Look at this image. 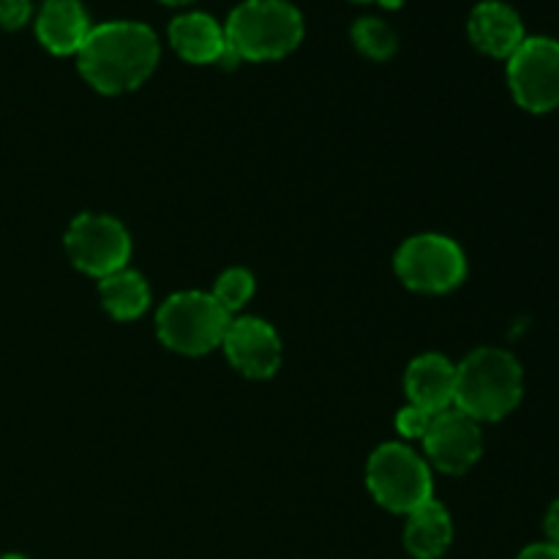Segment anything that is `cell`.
Wrapping results in <instances>:
<instances>
[{"label": "cell", "instance_id": "cell-1", "mask_svg": "<svg viewBox=\"0 0 559 559\" xmlns=\"http://www.w3.org/2000/svg\"><path fill=\"white\" fill-rule=\"evenodd\" d=\"M158 55L162 49L151 27L142 22L118 20L93 27L76 52V66L93 91L118 96L140 87L153 74Z\"/></svg>", "mask_w": 559, "mask_h": 559}, {"label": "cell", "instance_id": "cell-2", "mask_svg": "<svg viewBox=\"0 0 559 559\" xmlns=\"http://www.w3.org/2000/svg\"><path fill=\"white\" fill-rule=\"evenodd\" d=\"M524 393V371L511 353L480 347L456 366L453 407L473 420H502L519 407Z\"/></svg>", "mask_w": 559, "mask_h": 559}, {"label": "cell", "instance_id": "cell-3", "mask_svg": "<svg viewBox=\"0 0 559 559\" xmlns=\"http://www.w3.org/2000/svg\"><path fill=\"white\" fill-rule=\"evenodd\" d=\"M224 36L240 60H278L304 38V16L287 0H246L229 14Z\"/></svg>", "mask_w": 559, "mask_h": 559}, {"label": "cell", "instance_id": "cell-4", "mask_svg": "<svg viewBox=\"0 0 559 559\" xmlns=\"http://www.w3.org/2000/svg\"><path fill=\"white\" fill-rule=\"evenodd\" d=\"M233 317L216 304L211 293L189 289L162 304L156 314V331L164 347L180 355H205L222 347Z\"/></svg>", "mask_w": 559, "mask_h": 559}, {"label": "cell", "instance_id": "cell-5", "mask_svg": "<svg viewBox=\"0 0 559 559\" xmlns=\"http://www.w3.org/2000/svg\"><path fill=\"white\" fill-rule=\"evenodd\" d=\"M366 484L382 508L391 513H404V516L435 500L429 464L402 442H388L371 453L366 464Z\"/></svg>", "mask_w": 559, "mask_h": 559}, {"label": "cell", "instance_id": "cell-6", "mask_svg": "<svg viewBox=\"0 0 559 559\" xmlns=\"http://www.w3.org/2000/svg\"><path fill=\"white\" fill-rule=\"evenodd\" d=\"M396 276L415 293H451L467 276V257L445 235H415L396 251Z\"/></svg>", "mask_w": 559, "mask_h": 559}, {"label": "cell", "instance_id": "cell-7", "mask_svg": "<svg viewBox=\"0 0 559 559\" xmlns=\"http://www.w3.org/2000/svg\"><path fill=\"white\" fill-rule=\"evenodd\" d=\"M508 85L522 109L535 115L559 107V41L546 36L524 38L508 58Z\"/></svg>", "mask_w": 559, "mask_h": 559}, {"label": "cell", "instance_id": "cell-8", "mask_svg": "<svg viewBox=\"0 0 559 559\" xmlns=\"http://www.w3.org/2000/svg\"><path fill=\"white\" fill-rule=\"evenodd\" d=\"M66 254L82 273L104 278L126 267L131 257V238L118 218L104 213H82L69 224Z\"/></svg>", "mask_w": 559, "mask_h": 559}, {"label": "cell", "instance_id": "cell-9", "mask_svg": "<svg viewBox=\"0 0 559 559\" xmlns=\"http://www.w3.org/2000/svg\"><path fill=\"white\" fill-rule=\"evenodd\" d=\"M424 448L437 469L448 475H464L484 453L480 424L456 407L437 413L424 435Z\"/></svg>", "mask_w": 559, "mask_h": 559}, {"label": "cell", "instance_id": "cell-10", "mask_svg": "<svg viewBox=\"0 0 559 559\" xmlns=\"http://www.w3.org/2000/svg\"><path fill=\"white\" fill-rule=\"evenodd\" d=\"M222 347L229 364L251 380H267L282 366V338L273 325L257 317L229 320Z\"/></svg>", "mask_w": 559, "mask_h": 559}, {"label": "cell", "instance_id": "cell-11", "mask_svg": "<svg viewBox=\"0 0 559 559\" xmlns=\"http://www.w3.org/2000/svg\"><path fill=\"white\" fill-rule=\"evenodd\" d=\"M469 41L480 49L484 55H491V58H511L524 36V22L516 11L511 9L502 0H484L473 9L467 22Z\"/></svg>", "mask_w": 559, "mask_h": 559}, {"label": "cell", "instance_id": "cell-12", "mask_svg": "<svg viewBox=\"0 0 559 559\" xmlns=\"http://www.w3.org/2000/svg\"><path fill=\"white\" fill-rule=\"evenodd\" d=\"M404 391H407L413 407L426 409L431 415L445 413L453 407V396H456V366L445 355H420L409 364Z\"/></svg>", "mask_w": 559, "mask_h": 559}, {"label": "cell", "instance_id": "cell-13", "mask_svg": "<svg viewBox=\"0 0 559 559\" xmlns=\"http://www.w3.org/2000/svg\"><path fill=\"white\" fill-rule=\"evenodd\" d=\"M93 25L80 0H44L36 20V36L52 55H76Z\"/></svg>", "mask_w": 559, "mask_h": 559}, {"label": "cell", "instance_id": "cell-14", "mask_svg": "<svg viewBox=\"0 0 559 559\" xmlns=\"http://www.w3.org/2000/svg\"><path fill=\"white\" fill-rule=\"evenodd\" d=\"M169 44L189 63H218L227 49L224 27L213 16L191 11L169 22Z\"/></svg>", "mask_w": 559, "mask_h": 559}, {"label": "cell", "instance_id": "cell-15", "mask_svg": "<svg viewBox=\"0 0 559 559\" xmlns=\"http://www.w3.org/2000/svg\"><path fill=\"white\" fill-rule=\"evenodd\" d=\"M453 540L451 513L440 502L429 500L409 513L404 527V546L415 559H440Z\"/></svg>", "mask_w": 559, "mask_h": 559}, {"label": "cell", "instance_id": "cell-16", "mask_svg": "<svg viewBox=\"0 0 559 559\" xmlns=\"http://www.w3.org/2000/svg\"><path fill=\"white\" fill-rule=\"evenodd\" d=\"M98 295H102L104 309L120 322L142 317L147 311V304H151L147 282L136 271H129V267H120V271L98 278Z\"/></svg>", "mask_w": 559, "mask_h": 559}, {"label": "cell", "instance_id": "cell-17", "mask_svg": "<svg viewBox=\"0 0 559 559\" xmlns=\"http://www.w3.org/2000/svg\"><path fill=\"white\" fill-rule=\"evenodd\" d=\"M353 41L358 52H364L371 60H388L396 55L399 38L388 22L377 16H360L353 25Z\"/></svg>", "mask_w": 559, "mask_h": 559}, {"label": "cell", "instance_id": "cell-18", "mask_svg": "<svg viewBox=\"0 0 559 559\" xmlns=\"http://www.w3.org/2000/svg\"><path fill=\"white\" fill-rule=\"evenodd\" d=\"M254 287H257L254 276H251L246 267H229V271H224L222 276H218L216 287H213L211 295L216 298V304L233 317L249 304L251 295H254Z\"/></svg>", "mask_w": 559, "mask_h": 559}, {"label": "cell", "instance_id": "cell-19", "mask_svg": "<svg viewBox=\"0 0 559 559\" xmlns=\"http://www.w3.org/2000/svg\"><path fill=\"white\" fill-rule=\"evenodd\" d=\"M431 418H435V415L426 413V409L407 404V407L396 415L399 435L407 437V440H424V435L431 426Z\"/></svg>", "mask_w": 559, "mask_h": 559}, {"label": "cell", "instance_id": "cell-20", "mask_svg": "<svg viewBox=\"0 0 559 559\" xmlns=\"http://www.w3.org/2000/svg\"><path fill=\"white\" fill-rule=\"evenodd\" d=\"M33 14L31 0H0V27L5 31H20Z\"/></svg>", "mask_w": 559, "mask_h": 559}, {"label": "cell", "instance_id": "cell-21", "mask_svg": "<svg viewBox=\"0 0 559 559\" xmlns=\"http://www.w3.org/2000/svg\"><path fill=\"white\" fill-rule=\"evenodd\" d=\"M516 559H559V549L551 544H533L522 551Z\"/></svg>", "mask_w": 559, "mask_h": 559}, {"label": "cell", "instance_id": "cell-22", "mask_svg": "<svg viewBox=\"0 0 559 559\" xmlns=\"http://www.w3.org/2000/svg\"><path fill=\"white\" fill-rule=\"evenodd\" d=\"M546 544H551V546H557L559 549V500L555 502V506L549 508V513H546Z\"/></svg>", "mask_w": 559, "mask_h": 559}, {"label": "cell", "instance_id": "cell-23", "mask_svg": "<svg viewBox=\"0 0 559 559\" xmlns=\"http://www.w3.org/2000/svg\"><path fill=\"white\" fill-rule=\"evenodd\" d=\"M382 5H385V9H399V5L404 3V0H380Z\"/></svg>", "mask_w": 559, "mask_h": 559}, {"label": "cell", "instance_id": "cell-24", "mask_svg": "<svg viewBox=\"0 0 559 559\" xmlns=\"http://www.w3.org/2000/svg\"><path fill=\"white\" fill-rule=\"evenodd\" d=\"M162 3H167V5H186V3H191V0H162Z\"/></svg>", "mask_w": 559, "mask_h": 559}, {"label": "cell", "instance_id": "cell-25", "mask_svg": "<svg viewBox=\"0 0 559 559\" xmlns=\"http://www.w3.org/2000/svg\"><path fill=\"white\" fill-rule=\"evenodd\" d=\"M0 559H27V557H22V555H3Z\"/></svg>", "mask_w": 559, "mask_h": 559}, {"label": "cell", "instance_id": "cell-26", "mask_svg": "<svg viewBox=\"0 0 559 559\" xmlns=\"http://www.w3.org/2000/svg\"><path fill=\"white\" fill-rule=\"evenodd\" d=\"M358 3H369V0H358Z\"/></svg>", "mask_w": 559, "mask_h": 559}]
</instances>
